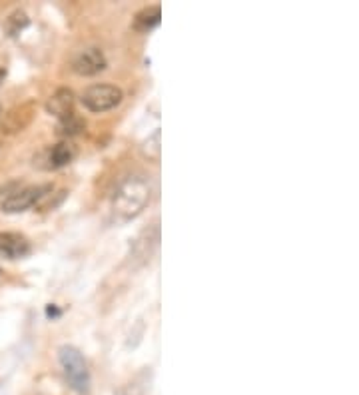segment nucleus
Listing matches in <instances>:
<instances>
[{
	"label": "nucleus",
	"instance_id": "6e6552de",
	"mask_svg": "<svg viewBox=\"0 0 359 395\" xmlns=\"http://www.w3.org/2000/svg\"><path fill=\"white\" fill-rule=\"evenodd\" d=\"M46 112L56 118H64L74 112V92L70 88H58L50 98L46 100Z\"/></svg>",
	"mask_w": 359,
	"mask_h": 395
},
{
	"label": "nucleus",
	"instance_id": "7ed1b4c3",
	"mask_svg": "<svg viewBox=\"0 0 359 395\" xmlns=\"http://www.w3.org/2000/svg\"><path fill=\"white\" fill-rule=\"evenodd\" d=\"M122 98H124V92L114 84H92L82 92L80 102L88 112L102 114V112L116 108Z\"/></svg>",
	"mask_w": 359,
	"mask_h": 395
},
{
	"label": "nucleus",
	"instance_id": "9b49d317",
	"mask_svg": "<svg viewBox=\"0 0 359 395\" xmlns=\"http://www.w3.org/2000/svg\"><path fill=\"white\" fill-rule=\"evenodd\" d=\"M28 24H30V18H28L26 12L14 11L6 18V22H4V33H6V36H11V38H16V36H21L28 28Z\"/></svg>",
	"mask_w": 359,
	"mask_h": 395
},
{
	"label": "nucleus",
	"instance_id": "f257e3e1",
	"mask_svg": "<svg viewBox=\"0 0 359 395\" xmlns=\"http://www.w3.org/2000/svg\"><path fill=\"white\" fill-rule=\"evenodd\" d=\"M150 196H152L150 182L142 174H130L122 178L110 202L114 222L128 224L132 219L138 218L150 204Z\"/></svg>",
	"mask_w": 359,
	"mask_h": 395
},
{
	"label": "nucleus",
	"instance_id": "9d476101",
	"mask_svg": "<svg viewBox=\"0 0 359 395\" xmlns=\"http://www.w3.org/2000/svg\"><path fill=\"white\" fill-rule=\"evenodd\" d=\"M84 128H86V122L82 120L76 112L68 114V116H64V118H58V124H56V132H58V136H62V138H66V140L72 138V136H78Z\"/></svg>",
	"mask_w": 359,
	"mask_h": 395
},
{
	"label": "nucleus",
	"instance_id": "4468645a",
	"mask_svg": "<svg viewBox=\"0 0 359 395\" xmlns=\"http://www.w3.org/2000/svg\"><path fill=\"white\" fill-rule=\"evenodd\" d=\"M48 316H60V311H56L55 307H48Z\"/></svg>",
	"mask_w": 359,
	"mask_h": 395
},
{
	"label": "nucleus",
	"instance_id": "f03ea898",
	"mask_svg": "<svg viewBox=\"0 0 359 395\" xmlns=\"http://www.w3.org/2000/svg\"><path fill=\"white\" fill-rule=\"evenodd\" d=\"M58 362L64 372L68 385L78 394H88L90 389V370L82 351L74 345H62L58 350Z\"/></svg>",
	"mask_w": 359,
	"mask_h": 395
},
{
	"label": "nucleus",
	"instance_id": "20e7f679",
	"mask_svg": "<svg viewBox=\"0 0 359 395\" xmlns=\"http://www.w3.org/2000/svg\"><path fill=\"white\" fill-rule=\"evenodd\" d=\"M55 190L52 184H42V186H26L22 190L12 192L11 196H6L0 204V210L6 214H21L26 212L33 206H36L38 202H42L44 196H48Z\"/></svg>",
	"mask_w": 359,
	"mask_h": 395
},
{
	"label": "nucleus",
	"instance_id": "0eeeda50",
	"mask_svg": "<svg viewBox=\"0 0 359 395\" xmlns=\"http://www.w3.org/2000/svg\"><path fill=\"white\" fill-rule=\"evenodd\" d=\"M33 252L30 240L18 231H0V258L2 260H24Z\"/></svg>",
	"mask_w": 359,
	"mask_h": 395
},
{
	"label": "nucleus",
	"instance_id": "39448f33",
	"mask_svg": "<svg viewBox=\"0 0 359 395\" xmlns=\"http://www.w3.org/2000/svg\"><path fill=\"white\" fill-rule=\"evenodd\" d=\"M76 146L70 142V140H62V142L55 144V146H50V148H46L38 158H34V162L36 160H42V162H38V168H44V170H58V168H64L68 166L70 162H74V158H76Z\"/></svg>",
	"mask_w": 359,
	"mask_h": 395
},
{
	"label": "nucleus",
	"instance_id": "ddd939ff",
	"mask_svg": "<svg viewBox=\"0 0 359 395\" xmlns=\"http://www.w3.org/2000/svg\"><path fill=\"white\" fill-rule=\"evenodd\" d=\"M4 78H6V68H0V84L4 82Z\"/></svg>",
	"mask_w": 359,
	"mask_h": 395
},
{
	"label": "nucleus",
	"instance_id": "423d86ee",
	"mask_svg": "<svg viewBox=\"0 0 359 395\" xmlns=\"http://www.w3.org/2000/svg\"><path fill=\"white\" fill-rule=\"evenodd\" d=\"M106 66L108 60L98 46H88L84 50H80L76 58L72 60V70L80 76H96L106 70Z\"/></svg>",
	"mask_w": 359,
	"mask_h": 395
},
{
	"label": "nucleus",
	"instance_id": "f8f14e48",
	"mask_svg": "<svg viewBox=\"0 0 359 395\" xmlns=\"http://www.w3.org/2000/svg\"><path fill=\"white\" fill-rule=\"evenodd\" d=\"M160 138H162V132H160V128H156L152 136H148V138L142 142V154H144L148 160H152V162H158V160H160V154H162Z\"/></svg>",
	"mask_w": 359,
	"mask_h": 395
},
{
	"label": "nucleus",
	"instance_id": "1a4fd4ad",
	"mask_svg": "<svg viewBox=\"0 0 359 395\" xmlns=\"http://www.w3.org/2000/svg\"><path fill=\"white\" fill-rule=\"evenodd\" d=\"M162 21V11L160 6H148V8H142L136 16H134V30L138 33H150L152 28H156L158 24Z\"/></svg>",
	"mask_w": 359,
	"mask_h": 395
}]
</instances>
